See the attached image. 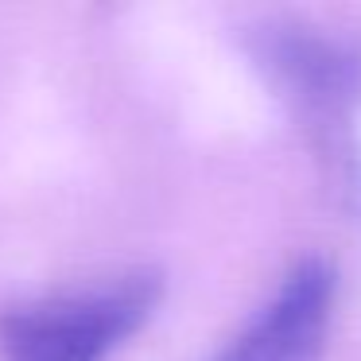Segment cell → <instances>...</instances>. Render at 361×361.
Returning <instances> with one entry per match:
<instances>
[{
    "mask_svg": "<svg viewBox=\"0 0 361 361\" xmlns=\"http://www.w3.org/2000/svg\"><path fill=\"white\" fill-rule=\"evenodd\" d=\"M164 280L148 268L66 288L0 314V361H105L156 314Z\"/></svg>",
    "mask_w": 361,
    "mask_h": 361,
    "instance_id": "2",
    "label": "cell"
},
{
    "mask_svg": "<svg viewBox=\"0 0 361 361\" xmlns=\"http://www.w3.org/2000/svg\"><path fill=\"white\" fill-rule=\"evenodd\" d=\"M334 314V272L307 257L214 361H319Z\"/></svg>",
    "mask_w": 361,
    "mask_h": 361,
    "instance_id": "3",
    "label": "cell"
},
{
    "mask_svg": "<svg viewBox=\"0 0 361 361\" xmlns=\"http://www.w3.org/2000/svg\"><path fill=\"white\" fill-rule=\"evenodd\" d=\"M249 55L291 117L307 128L322 159H330L338 171L353 167L361 43L311 24H264L249 35Z\"/></svg>",
    "mask_w": 361,
    "mask_h": 361,
    "instance_id": "1",
    "label": "cell"
}]
</instances>
